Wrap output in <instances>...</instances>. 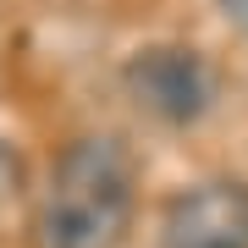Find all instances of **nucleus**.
<instances>
[{"instance_id":"1","label":"nucleus","mask_w":248,"mask_h":248,"mask_svg":"<svg viewBox=\"0 0 248 248\" xmlns=\"http://www.w3.org/2000/svg\"><path fill=\"white\" fill-rule=\"evenodd\" d=\"M133 155L122 138L89 133L72 138L50 171V193L39 210L45 248H116L133 226Z\"/></svg>"},{"instance_id":"2","label":"nucleus","mask_w":248,"mask_h":248,"mask_svg":"<svg viewBox=\"0 0 248 248\" xmlns=\"http://www.w3.org/2000/svg\"><path fill=\"white\" fill-rule=\"evenodd\" d=\"M122 83L143 116L166 127H187L210 110L215 99V72L199 50L187 45H143L133 61L122 66Z\"/></svg>"},{"instance_id":"3","label":"nucleus","mask_w":248,"mask_h":248,"mask_svg":"<svg viewBox=\"0 0 248 248\" xmlns=\"http://www.w3.org/2000/svg\"><path fill=\"white\" fill-rule=\"evenodd\" d=\"M166 248H248V182H199L166 204Z\"/></svg>"},{"instance_id":"4","label":"nucleus","mask_w":248,"mask_h":248,"mask_svg":"<svg viewBox=\"0 0 248 248\" xmlns=\"http://www.w3.org/2000/svg\"><path fill=\"white\" fill-rule=\"evenodd\" d=\"M22 199V155L0 138V204H17Z\"/></svg>"}]
</instances>
